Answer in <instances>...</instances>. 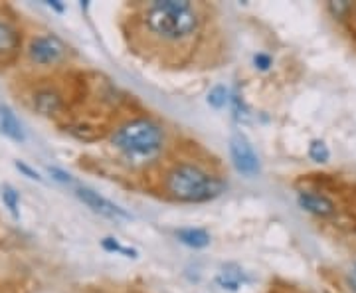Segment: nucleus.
<instances>
[{
    "label": "nucleus",
    "mask_w": 356,
    "mask_h": 293,
    "mask_svg": "<svg viewBox=\"0 0 356 293\" xmlns=\"http://www.w3.org/2000/svg\"><path fill=\"white\" fill-rule=\"evenodd\" d=\"M0 198H2L4 206L8 208V212H10L14 218H20V212H18V208H20V194H18V191H16L14 187H10V184H2V189H0Z\"/></svg>",
    "instance_id": "obj_13"
},
{
    "label": "nucleus",
    "mask_w": 356,
    "mask_h": 293,
    "mask_svg": "<svg viewBox=\"0 0 356 293\" xmlns=\"http://www.w3.org/2000/svg\"><path fill=\"white\" fill-rule=\"evenodd\" d=\"M20 46V32L10 22L0 20V56H8L18 50Z\"/></svg>",
    "instance_id": "obj_11"
},
{
    "label": "nucleus",
    "mask_w": 356,
    "mask_h": 293,
    "mask_svg": "<svg viewBox=\"0 0 356 293\" xmlns=\"http://www.w3.org/2000/svg\"><path fill=\"white\" fill-rule=\"evenodd\" d=\"M216 283L228 292H238L243 283V271L238 266H226L218 274Z\"/></svg>",
    "instance_id": "obj_12"
},
{
    "label": "nucleus",
    "mask_w": 356,
    "mask_h": 293,
    "mask_svg": "<svg viewBox=\"0 0 356 293\" xmlns=\"http://www.w3.org/2000/svg\"><path fill=\"white\" fill-rule=\"evenodd\" d=\"M232 107H234V115H236L238 121H243V119L248 117V109H245V105H243L240 95H234V97H232Z\"/></svg>",
    "instance_id": "obj_20"
},
{
    "label": "nucleus",
    "mask_w": 356,
    "mask_h": 293,
    "mask_svg": "<svg viewBox=\"0 0 356 293\" xmlns=\"http://www.w3.org/2000/svg\"><path fill=\"white\" fill-rule=\"evenodd\" d=\"M16 168H18V171H22V173H24L28 179L38 180V182H42V177H40L38 173H36L34 168H30L28 165H24V163H16Z\"/></svg>",
    "instance_id": "obj_21"
},
{
    "label": "nucleus",
    "mask_w": 356,
    "mask_h": 293,
    "mask_svg": "<svg viewBox=\"0 0 356 293\" xmlns=\"http://www.w3.org/2000/svg\"><path fill=\"white\" fill-rule=\"evenodd\" d=\"M356 4L353 2H346V0H339V2H329V13L334 16V18H339V20H344L346 16H350L353 10H355Z\"/></svg>",
    "instance_id": "obj_17"
},
{
    "label": "nucleus",
    "mask_w": 356,
    "mask_h": 293,
    "mask_svg": "<svg viewBox=\"0 0 356 293\" xmlns=\"http://www.w3.org/2000/svg\"><path fill=\"white\" fill-rule=\"evenodd\" d=\"M309 159H311L313 163H318V165L329 163V159H331V151H329L327 143H325L323 139L311 141V143H309Z\"/></svg>",
    "instance_id": "obj_14"
},
{
    "label": "nucleus",
    "mask_w": 356,
    "mask_h": 293,
    "mask_svg": "<svg viewBox=\"0 0 356 293\" xmlns=\"http://www.w3.org/2000/svg\"><path fill=\"white\" fill-rule=\"evenodd\" d=\"M76 196L79 203L86 204L91 212H95V214H99V216L111 218V220H117V218L131 220V214H129L125 208H121L119 204L111 203L109 198H105L103 194L91 191L88 187H77Z\"/></svg>",
    "instance_id": "obj_6"
},
{
    "label": "nucleus",
    "mask_w": 356,
    "mask_h": 293,
    "mask_svg": "<svg viewBox=\"0 0 356 293\" xmlns=\"http://www.w3.org/2000/svg\"><path fill=\"white\" fill-rule=\"evenodd\" d=\"M48 175H50L54 180L62 182V184H72V182H74L72 175H70V173H65V171H62V168H58V166H48Z\"/></svg>",
    "instance_id": "obj_19"
},
{
    "label": "nucleus",
    "mask_w": 356,
    "mask_h": 293,
    "mask_svg": "<svg viewBox=\"0 0 356 293\" xmlns=\"http://www.w3.org/2000/svg\"><path fill=\"white\" fill-rule=\"evenodd\" d=\"M229 157H232V163L236 166V171L242 173L243 177L259 175V171H261L259 157L254 151V145L242 133L232 135V139H229Z\"/></svg>",
    "instance_id": "obj_5"
},
{
    "label": "nucleus",
    "mask_w": 356,
    "mask_h": 293,
    "mask_svg": "<svg viewBox=\"0 0 356 293\" xmlns=\"http://www.w3.org/2000/svg\"><path fill=\"white\" fill-rule=\"evenodd\" d=\"M34 107L42 115H56L62 109V97L58 91L42 90L34 95Z\"/></svg>",
    "instance_id": "obj_10"
},
{
    "label": "nucleus",
    "mask_w": 356,
    "mask_h": 293,
    "mask_svg": "<svg viewBox=\"0 0 356 293\" xmlns=\"http://www.w3.org/2000/svg\"><path fill=\"white\" fill-rule=\"evenodd\" d=\"M67 54V46L64 40L54 34H42L30 40L28 44V58L36 65H56L60 64Z\"/></svg>",
    "instance_id": "obj_4"
},
{
    "label": "nucleus",
    "mask_w": 356,
    "mask_h": 293,
    "mask_svg": "<svg viewBox=\"0 0 356 293\" xmlns=\"http://www.w3.org/2000/svg\"><path fill=\"white\" fill-rule=\"evenodd\" d=\"M102 248L105 250V252H111V254H125L127 258H137V250H133V248H125V246L119 242L117 238H111V236L103 238Z\"/></svg>",
    "instance_id": "obj_15"
},
{
    "label": "nucleus",
    "mask_w": 356,
    "mask_h": 293,
    "mask_svg": "<svg viewBox=\"0 0 356 293\" xmlns=\"http://www.w3.org/2000/svg\"><path fill=\"white\" fill-rule=\"evenodd\" d=\"M145 30L161 42H184L200 28V14L188 0H156L143 8Z\"/></svg>",
    "instance_id": "obj_1"
},
{
    "label": "nucleus",
    "mask_w": 356,
    "mask_h": 293,
    "mask_svg": "<svg viewBox=\"0 0 356 293\" xmlns=\"http://www.w3.org/2000/svg\"><path fill=\"white\" fill-rule=\"evenodd\" d=\"M175 236H177L178 242L188 246L192 250H202L212 242L210 232H206L204 228H180L175 232Z\"/></svg>",
    "instance_id": "obj_9"
},
{
    "label": "nucleus",
    "mask_w": 356,
    "mask_h": 293,
    "mask_svg": "<svg viewBox=\"0 0 356 293\" xmlns=\"http://www.w3.org/2000/svg\"><path fill=\"white\" fill-rule=\"evenodd\" d=\"M165 191L178 203H208L226 191V182L196 163H175L165 173Z\"/></svg>",
    "instance_id": "obj_2"
},
{
    "label": "nucleus",
    "mask_w": 356,
    "mask_h": 293,
    "mask_svg": "<svg viewBox=\"0 0 356 293\" xmlns=\"http://www.w3.org/2000/svg\"><path fill=\"white\" fill-rule=\"evenodd\" d=\"M166 131L149 117H135L111 133V145L129 159H154L165 149Z\"/></svg>",
    "instance_id": "obj_3"
},
{
    "label": "nucleus",
    "mask_w": 356,
    "mask_h": 293,
    "mask_svg": "<svg viewBox=\"0 0 356 293\" xmlns=\"http://www.w3.org/2000/svg\"><path fill=\"white\" fill-rule=\"evenodd\" d=\"M0 131L2 135H6L8 139L22 143L24 141V129L22 123L18 121V117L8 105H0Z\"/></svg>",
    "instance_id": "obj_8"
},
{
    "label": "nucleus",
    "mask_w": 356,
    "mask_h": 293,
    "mask_svg": "<svg viewBox=\"0 0 356 293\" xmlns=\"http://www.w3.org/2000/svg\"><path fill=\"white\" fill-rule=\"evenodd\" d=\"M353 20H355V26H356V6H355V10H353Z\"/></svg>",
    "instance_id": "obj_22"
},
{
    "label": "nucleus",
    "mask_w": 356,
    "mask_h": 293,
    "mask_svg": "<svg viewBox=\"0 0 356 293\" xmlns=\"http://www.w3.org/2000/svg\"><path fill=\"white\" fill-rule=\"evenodd\" d=\"M254 65L257 70H261V72H267L273 65V58L269 54H266V52H257L254 56Z\"/></svg>",
    "instance_id": "obj_18"
},
{
    "label": "nucleus",
    "mask_w": 356,
    "mask_h": 293,
    "mask_svg": "<svg viewBox=\"0 0 356 293\" xmlns=\"http://www.w3.org/2000/svg\"><path fill=\"white\" fill-rule=\"evenodd\" d=\"M297 203L299 206L309 212V214H313V216L317 218H329L334 214V203H332L331 198L327 196V194H321V192H313V191H303L297 194Z\"/></svg>",
    "instance_id": "obj_7"
},
{
    "label": "nucleus",
    "mask_w": 356,
    "mask_h": 293,
    "mask_svg": "<svg viewBox=\"0 0 356 293\" xmlns=\"http://www.w3.org/2000/svg\"><path fill=\"white\" fill-rule=\"evenodd\" d=\"M206 102H208L210 107H214V109H222V107H226V103L229 102L228 90H226L224 86H216V88H212L210 93H208V97H206Z\"/></svg>",
    "instance_id": "obj_16"
}]
</instances>
